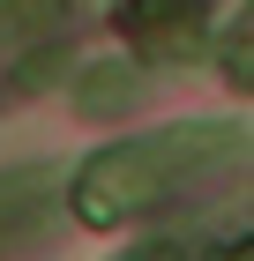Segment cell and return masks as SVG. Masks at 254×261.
I'll use <instances>...</instances> for the list:
<instances>
[{"label":"cell","mask_w":254,"mask_h":261,"mask_svg":"<svg viewBox=\"0 0 254 261\" xmlns=\"http://www.w3.org/2000/svg\"><path fill=\"white\" fill-rule=\"evenodd\" d=\"M142 45L150 53H202L210 45V15L187 0H150L142 8Z\"/></svg>","instance_id":"2"},{"label":"cell","mask_w":254,"mask_h":261,"mask_svg":"<svg viewBox=\"0 0 254 261\" xmlns=\"http://www.w3.org/2000/svg\"><path fill=\"white\" fill-rule=\"evenodd\" d=\"M82 112H127V105L142 97V75H127V67H90V82L75 90Z\"/></svg>","instance_id":"3"},{"label":"cell","mask_w":254,"mask_h":261,"mask_svg":"<svg viewBox=\"0 0 254 261\" xmlns=\"http://www.w3.org/2000/svg\"><path fill=\"white\" fill-rule=\"evenodd\" d=\"M232 135L239 127H172V135H150V142H120V149H105L98 164H82L75 209L90 224L135 217L142 201H157L179 172H195V164H210L217 149H232Z\"/></svg>","instance_id":"1"},{"label":"cell","mask_w":254,"mask_h":261,"mask_svg":"<svg viewBox=\"0 0 254 261\" xmlns=\"http://www.w3.org/2000/svg\"><path fill=\"white\" fill-rule=\"evenodd\" d=\"M38 172H15V179H0V246L15 239L22 224H38Z\"/></svg>","instance_id":"4"},{"label":"cell","mask_w":254,"mask_h":261,"mask_svg":"<svg viewBox=\"0 0 254 261\" xmlns=\"http://www.w3.org/2000/svg\"><path fill=\"white\" fill-rule=\"evenodd\" d=\"M53 8H60V0H0L8 22H53Z\"/></svg>","instance_id":"5"}]
</instances>
